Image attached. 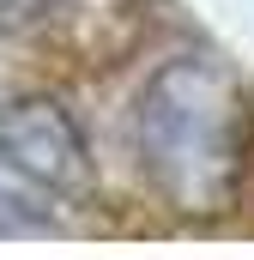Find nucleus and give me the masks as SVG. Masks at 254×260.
Instances as JSON below:
<instances>
[{
    "label": "nucleus",
    "instance_id": "f257e3e1",
    "mask_svg": "<svg viewBox=\"0 0 254 260\" xmlns=\"http://www.w3.org/2000/svg\"><path fill=\"white\" fill-rule=\"evenodd\" d=\"M133 164L176 218L254 206V91L218 55H170L133 97Z\"/></svg>",
    "mask_w": 254,
    "mask_h": 260
},
{
    "label": "nucleus",
    "instance_id": "f03ea898",
    "mask_svg": "<svg viewBox=\"0 0 254 260\" xmlns=\"http://www.w3.org/2000/svg\"><path fill=\"white\" fill-rule=\"evenodd\" d=\"M0 164L55 212H79L97 188V157L61 97H12L0 109Z\"/></svg>",
    "mask_w": 254,
    "mask_h": 260
},
{
    "label": "nucleus",
    "instance_id": "7ed1b4c3",
    "mask_svg": "<svg viewBox=\"0 0 254 260\" xmlns=\"http://www.w3.org/2000/svg\"><path fill=\"white\" fill-rule=\"evenodd\" d=\"M61 212L55 206H43V200L30 194L6 164H0V236H24V230H49Z\"/></svg>",
    "mask_w": 254,
    "mask_h": 260
},
{
    "label": "nucleus",
    "instance_id": "20e7f679",
    "mask_svg": "<svg viewBox=\"0 0 254 260\" xmlns=\"http://www.w3.org/2000/svg\"><path fill=\"white\" fill-rule=\"evenodd\" d=\"M55 12H67V0H0V37H24Z\"/></svg>",
    "mask_w": 254,
    "mask_h": 260
}]
</instances>
